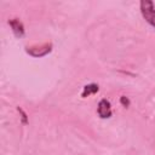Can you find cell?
<instances>
[{
    "instance_id": "6da1fadb",
    "label": "cell",
    "mask_w": 155,
    "mask_h": 155,
    "mask_svg": "<svg viewBox=\"0 0 155 155\" xmlns=\"http://www.w3.org/2000/svg\"><path fill=\"white\" fill-rule=\"evenodd\" d=\"M53 50V45L52 42H44V44H36V45H31V46H25V52L35 58H40V57H45L48 53H51Z\"/></svg>"
},
{
    "instance_id": "7a4b0ae2",
    "label": "cell",
    "mask_w": 155,
    "mask_h": 155,
    "mask_svg": "<svg viewBox=\"0 0 155 155\" xmlns=\"http://www.w3.org/2000/svg\"><path fill=\"white\" fill-rule=\"evenodd\" d=\"M139 8L143 18L148 22L151 27L155 28V7L151 0H142L139 2Z\"/></svg>"
},
{
    "instance_id": "3957f363",
    "label": "cell",
    "mask_w": 155,
    "mask_h": 155,
    "mask_svg": "<svg viewBox=\"0 0 155 155\" xmlns=\"http://www.w3.org/2000/svg\"><path fill=\"white\" fill-rule=\"evenodd\" d=\"M97 115L101 119H109L113 115V110H111V104L107 98H102L98 102L97 105Z\"/></svg>"
},
{
    "instance_id": "277c9868",
    "label": "cell",
    "mask_w": 155,
    "mask_h": 155,
    "mask_svg": "<svg viewBox=\"0 0 155 155\" xmlns=\"http://www.w3.org/2000/svg\"><path fill=\"white\" fill-rule=\"evenodd\" d=\"M8 25H10V28L12 29V33L15 34L16 38L21 39V38L24 36V34H25L24 24L22 23V21H21L19 18H16V17H15V18L8 19Z\"/></svg>"
},
{
    "instance_id": "5b68a950",
    "label": "cell",
    "mask_w": 155,
    "mask_h": 155,
    "mask_svg": "<svg viewBox=\"0 0 155 155\" xmlns=\"http://www.w3.org/2000/svg\"><path fill=\"white\" fill-rule=\"evenodd\" d=\"M99 91V85L98 84H94V82H91V84H87L82 87V91H81V97L82 98H87L90 97L91 94H96L98 93Z\"/></svg>"
},
{
    "instance_id": "8992f818",
    "label": "cell",
    "mask_w": 155,
    "mask_h": 155,
    "mask_svg": "<svg viewBox=\"0 0 155 155\" xmlns=\"http://www.w3.org/2000/svg\"><path fill=\"white\" fill-rule=\"evenodd\" d=\"M17 109V111L19 113V115H21V122L23 124V125H27L28 122H29V120H28V115H27V113L21 108V107H17L16 108Z\"/></svg>"
},
{
    "instance_id": "52a82bcc",
    "label": "cell",
    "mask_w": 155,
    "mask_h": 155,
    "mask_svg": "<svg viewBox=\"0 0 155 155\" xmlns=\"http://www.w3.org/2000/svg\"><path fill=\"white\" fill-rule=\"evenodd\" d=\"M120 104H121L124 108H128L130 104H131V101H130L128 97H126V96H121V97H120Z\"/></svg>"
}]
</instances>
